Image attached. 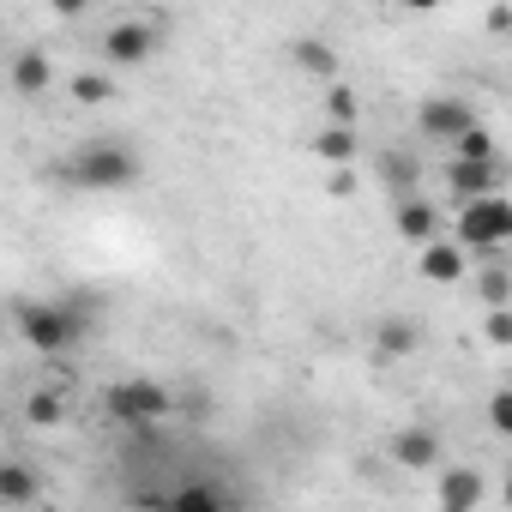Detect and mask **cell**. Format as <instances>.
I'll return each instance as SVG.
<instances>
[{"label": "cell", "mask_w": 512, "mask_h": 512, "mask_svg": "<svg viewBox=\"0 0 512 512\" xmlns=\"http://www.w3.org/2000/svg\"><path fill=\"white\" fill-rule=\"evenodd\" d=\"M145 175L133 139H85L67 163H61V181L67 187H85V193H115V187H133Z\"/></svg>", "instance_id": "cell-1"}, {"label": "cell", "mask_w": 512, "mask_h": 512, "mask_svg": "<svg viewBox=\"0 0 512 512\" xmlns=\"http://www.w3.org/2000/svg\"><path fill=\"white\" fill-rule=\"evenodd\" d=\"M19 332L37 356H67V350L85 344L91 314L79 302H19Z\"/></svg>", "instance_id": "cell-2"}, {"label": "cell", "mask_w": 512, "mask_h": 512, "mask_svg": "<svg viewBox=\"0 0 512 512\" xmlns=\"http://www.w3.org/2000/svg\"><path fill=\"white\" fill-rule=\"evenodd\" d=\"M506 241H512V205L500 193L458 205V241H452L458 253H482L488 266H500L506 260Z\"/></svg>", "instance_id": "cell-3"}, {"label": "cell", "mask_w": 512, "mask_h": 512, "mask_svg": "<svg viewBox=\"0 0 512 512\" xmlns=\"http://www.w3.org/2000/svg\"><path fill=\"white\" fill-rule=\"evenodd\" d=\"M103 404H109L115 422H127V428H139V434H151V428L175 410L169 386H157V380H121V386H109Z\"/></svg>", "instance_id": "cell-4"}, {"label": "cell", "mask_w": 512, "mask_h": 512, "mask_svg": "<svg viewBox=\"0 0 512 512\" xmlns=\"http://www.w3.org/2000/svg\"><path fill=\"white\" fill-rule=\"evenodd\" d=\"M470 127H476V109L464 97H422V109H416V133L434 145H458Z\"/></svg>", "instance_id": "cell-5"}, {"label": "cell", "mask_w": 512, "mask_h": 512, "mask_svg": "<svg viewBox=\"0 0 512 512\" xmlns=\"http://www.w3.org/2000/svg\"><path fill=\"white\" fill-rule=\"evenodd\" d=\"M157 55V25L151 19H115L103 31V61L109 67H145Z\"/></svg>", "instance_id": "cell-6"}, {"label": "cell", "mask_w": 512, "mask_h": 512, "mask_svg": "<svg viewBox=\"0 0 512 512\" xmlns=\"http://www.w3.org/2000/svg\"><path fill=\"white\" fill-rule=\"evenodd\" d=\"M446 193L458 199V205H470V199H488V193H500V163H446Z\"/></svg>", "instance_id": "cell-7"}, {"label": "cell", "mask_w": 512, "mask_h": 512, "mask_svg": "<svg viewBox=\"0 0 512 512\" xmlns=\"http://www.w3.org/2000/svg\"><path fill=\"white\" fill-rule=\"evenodd\" d=\"M482 494H488L482 470H470V464H446L440 470V512H476Z\"/></svg>", "instance_id": "cell-8"}, {"label": "cell", "mask_w": 512, "mask_h": 512, "mask_svg": "<svg viewBox=\"0 0 512 512\" xmlns=\"http://www.w3.org/2000/svg\"><path fill=\"white\" fill-rule=\"evenodd\" d=\"M43 500V470L25 458H0V506H37Z\"/></svg>", "instance_id": "cell-9"}, {"label": "cell", "mask_w": 512, "mask_h": 512, "mask_svg": "<svg viewBox=\"0 0 512 512\" xmlns=\"http://www.w3.org/2000/svg\"><path fill=\"white\" fill-rule=\"evenodd\" d=\"M392 223H398V235L410 241V247H428V241H440V211L428 205V199H398L392 205Z\"/></svg>", "instance_id": "cell-10"}, {"label": "cell", "mask_w": 512, "mask_h": 512, "mask_svg": "<svg viewBox=\"0 0 512 512\" xmlns=\"http://www.w3.org/2000/svg\"><path fill=\"white\" fill-rule=\"evenodd\" d=\"M416 272L428 284H464V253L452 241H428V247H416Z\"/></svg>", "instance_id": "cell-11"}, {"label": "cell", "mask_w": 512, "mask_h": 512, "mask_svg": "<svg viewBox=\"0 0 512 512\" xmlns=\"http://www.w3.org/2000/svg\"><path fill=\"white\" fill-rule=\"evenodd\" d=\"M392 458H398L404 470H434V464H440V434H434V428H398Z\"/></svg>", "instance_id": "cell-12"}, {"label": "cell", "mask_w": 512, "mask_h": 512, "mask_svg": "<svg viewBox=\"0 0 512 512\" xmlns=\"http://www.w3.org/2000/svg\"><path fill=\"white\" fill-rule=\"evenodd\" d=\"M49 85H55V61L43 49H19L13 55V91L19 97H43Z\"/></svg>", "instance_id": "cell-13"}, {"label": "cell", "mask_w": 512, "mask_h": 512, "mask_svg": "<svg viewBox=\"0 0 512 512\" xmlns=\"http://www.w3.org/2000/svg\"><path fill=\"white\" fill-rule=\"evenodd\" d=\"M314 157L332 163V169H350V163L362 157V133H356V127H320V133H314Z\"/></svg>", "instance_id": "cell-14"}, {"label": "cell", "mask_w": 512, "mask_h": 512, "mask_svg": "<svg viewBox=\"0 0 512 512\" xmlns=\"http://www.w3.org/2000/svg\"><path fill=\"white\" fill-rule=\"evenodd\" d=\"M374 344H380V356H416L422 350V326L410 314H386L374 326Z\"/></svg>", "instance_id": "cell-15"}, {"label": "cell", "mask_w": 512, "mask_h": 512, "mask_svg": "<svg viewBox=\"0 0 512 512\" xmlns=\"http://www.w3.org/2000/svg\"><path fill=\"white\" fill-rule=\"evenodd\" d=\"M290 55H296V67H302V73H314V79L338 85V49H332L326 37H296V43H290Z\"/></svg>", "instance_id": "cell-16"}, {"label": "cell", "mask_w": 512, "mask_h": 512, "mask_svg": "<svg viewBox=\"0 0 512 512\" xmlns=\"http://www.w3.org/2000/svg\"><path fill=\"white\" fill-rule=\"evenodd\" d=\"M380 181H386L398 199H410V193H416V181H422V163H416L410 151H398V145H392V151H380Z\"/></svg>", "instance_id": "cell-17"}, {"label": "cell", "mask_w": 512, "mask_h": 512, "mask_svg": "<svg viewBox=\"0 0 512 512\" xmlns=\"http://www.w3.org/2000/svg\"><path fill=\"white\" fill-rule=\"evenodd\" d=\"M452 157H458V163H500V151H494V133H488L482 121H476V127H470L458 145H452Z\"/></svg>", "instance_id": "cell-18"}, {"label": "cell", "mask_w": 512, "mask_h": 512, "mask_svg": "<svg viewBox=\"0 0 512 512\" xmlns=\"http://www.w3.org/2000/svg\"><path fill=\"white\" fill-rule=\"evenodd\" d=\"M73 97H79L85 109L109 103V97H115V73H73Z\"/></svg>", "instance_id": "cell-19"}, {"label": "cell", "mask_w": 512, "mask_h": 512, "mask_svg": "<svg viewBox=\"0 0 512 512\" xmlns=\"http://www.w3.org/2000/svg\"><path fill=\"white\" fill-rule=\"evenodd\" d=\"M326 115H332V127H356V115H362L356 91L350 85H326Z\"/></svg>", "instance_id": "cell-20"}, {"label": "cell", "mask_w": 512, "mask_h": 512, "mask_svg": "<svg viewBox=\"0 0 512 512\" xmlns=\"http://www.w3.org/2000/svg\"><path fill=\"white\" fill-rule=\"evenodd\" d=\"M476 296H482L488 308H506V302H512V278H506V266H488V272L476 278Z\"/></svg>", "instance_id": "cell-21"}, {"label": "cell", "mask_w": 512, "mask_h": 512, "mask_svg": "<svg viewBox=\"0 0 512 512\" xmlns=\"http://www.w3.org/2000/svg\"><path fill=\"white\" fill-rule=\"evenodd\" d=\"M169 506H175V512H223V500H217V494H211L205 482H187V488H181V494H175Z\"/></svg>", "instance_id": "cell-22"}, {"label": "cell", "mask_w": 512, "mask_h": 512, "mask_svg": "<svg viewBox=\"0 0 512 512\" xmlns=\"http://www.w3.org/2000/svg\"><path fill=\"white\" fill-rule=\"evenodd\" d=\"M25 422L55 428V422H61V398H55V392H31V398H25Z\"/></svg>", "instance_id": "cell-23"}, {"label": "cell", "mask_w": 512, "mask_h": 512, "mask_svg": "<svg viewBox=\"0 0 512 512\" xmlns=\"http://www.w3.org/2000/svg\"><path fill=\"white\" fill-rule=\"evenodd\" d=\"M482 338H488L494 350H506V344H512V314H506V308H488V320H482Z\"/></svg>", "instance_id": "cell-24"}, {"label": "cell", "mask_w": 512, "mask_h": 512, "mask_svg": "<svg viewBox=\"0 0 512 512\" xmlns=\"http://www.w3.org/2000/svg\"><path fill=\"white\" fill-rule=\"evenodd\" d=\"M488 422H494V434H512V392L488 398Z\"/></svg>", "instance_id": "cell-25"}, {"label": "cell", "mask_w": 512, "mask_h": 512, "mask_svg": "<svg viewBox=\"0 0 512 512\" xmlns=\"http://www.w3.org/2000/svg\"><path fill=\"white\" fill-rule=\"evenodd\" d=\"M350 193H356V175H350V169H338V175H332V199H350Z\"/></svg>", "instance_id": "cell-26"}, {"label": "cell", "mask_w": 512, "mask_h": 512, "mask_svg": "<svg viewBox=\"0 0 512 512\" xmlns=\"http://www.w3.org/2000/svg\"><path fill=\"white\" fill-rule=\"evenodd\" d=\"M157 512H175V506H157Z\"/></svg>", "instance_id": "cell-27"}]
</instances>
